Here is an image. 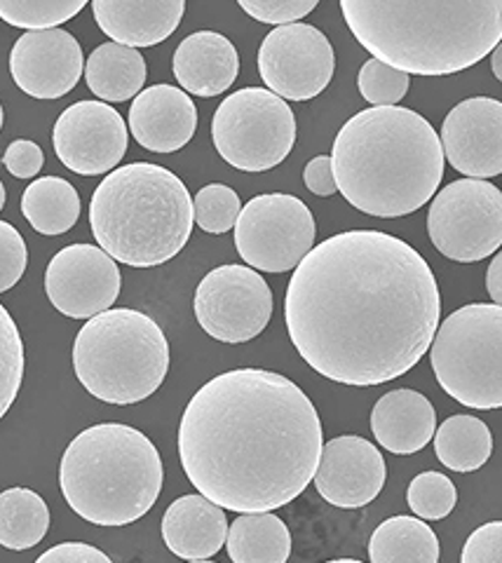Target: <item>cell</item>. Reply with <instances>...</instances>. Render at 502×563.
Returning <instances> with one entry per match:
<instances>
[{
    "instance_id": "6da1fadb",
    "label": "cell",
    "mask_w": 502,
    "mask_h": 563,
    "mask_svg": "<svg viewBox=\"0 0 502 563\" xmlns=\"http://www.w3.org/2000/svg\"><path fill=\"white\" fill-rule=\"evenodd\" d=\"M439 287L404 240L348 231L315 244L287 287L293 347L328 380L383 385L419 364L437 336Z\"/></svg>"
},
{
    "instance_id": "7a4b0ae2",
    "label": "cell",
    "mask_w": 502,
    "mask_h": 563,
    "mask_svg": "<svg viewBox=\"0 0 502 563\" xmlns=\"http://www.w3.org/2000/svg\"><path fill=\"white\" fill-rule=\"evenodd\" d=\"M322 420L301 387L266 368L204 383L179 426V457L200 496L237 515L272 512L315 479Z\"/></svg>"
},
{
    "instance_id": "3957f363",
    "label": "cell",
    "mask_w": 502,
    "mask_h": 563,
    "mask_svg": "<svg viewBox=\"0 0 502 563\" xmlns=\"http://www.w3.org/2000/svg\"><path fill=\"white\" fill-rule=\"evenodd\" d=\"M341 196L378 219L413 214L444 179L442 139L411 109L388 106L353 115L332 148Z\"/></svg>"
},
{
    "instance_id": "277c9868",
    "label": "cell",
    "mask_w": 502,
    "mask_h": 563,
    "mask_svg": "<svg viewBox=\"0 0 502 563\" xmlns=\"http://www.w3.org/2000/svg\"><path fill=\"white\" fill-rule=\"evenodd\" d=\"M373 59L406 76H454L500 45L502 0H343Z\"/></svg>"
},
{
    "instance_id": "5b68a950",
    "label": "cell",
    "mask_w": 502,
    "mask_h": 563,
    "mask_svg": "<svg viewBox=\"0 0 502 563\" xmlns=\"http://www.w3.org/2000/svg\"><path fill=\"white\" fill-rule=\"evenodd\" d=\"M193 198L175 172L153 163L113 169L90 202L97 244L130 268H155L175 258L193 233Z\"/></svg>"
},
{
    "instance_id": "8992f818",
    "label": "cell",
    "mask_w": 502,
    "mask_h": 563,
    "mask_svg": "<svg viewBox=\"0 0 502 563\" xmlns=\"http://www.w3.org/2000/svg\"><path fill=\"white\" fill-rule=\"evenodd\" d=\"M165 470L150 439L123 422L82 430L64 451L59 486L68 507L94 526H130L160 498Z\"/></svg>"
},
{
    "instance_id": "52a82bcc",
    "label": "cell",
    "mask_w": 502,
    "mask_h": 563,
    "mask_svg": "<svg viewBox=\"0 0 502 563\" xmlns=\"http://www.w3.org/2000/svg\"><path fill=\"white\" fill-rule=\"evenodd\" d=\"M74 368L92 397L130 407L165 383L169 343L153 317L132 308H111L78 331Z\"/></svg>"
},
{
    "instance_id": "ba28073f",
    "label": "cell",
    "mask_w": 502,
    "mask_h": 563,
    "mask_svg": "<svg viewBox=\"0 0 502 563\" xmlns=\"http://www.w3.org/2000/svg\"><path fill=\"white\" fill-rule=\"evenodd\" d=\"M442 390L467 409H502V308L472 303L451 312L430 345Z\"/></svg>"
},
{
    "instance_id": "9c48e42d",
    "label": "cell",
    "mask_w": 502,
    "mask_h": 563,
    "mask_svg": "<svg viewBox=\"0 0 502 563\" xmlns=\"http://www.w3.org/2000/svg\"><path fill=\"white\" fill-rule=\"evenodd\" d=\"M219 155L239 172L282 165L297 144V118L289 103L264 87H245L219 103L212 120Z\"/></svg>"
},
{
    "instance_id": "30bf717a",
    "label": "cell",
    "mask_w": 502,
    "mask_h": 563,
    "mask_svg": "<svg viewBox=\"0 0 502 563\" xmlns=\"http://www.w3.org/2000/svg\"><path fill=\"white\" fill-rule=\"evenodd\" d=\"M315 217L303 200L287 192L252 198L235 223V246L254 271L287 273L315 250Z\"/></svg>"
},
{
    "instance_id": "8fae6325",
    "label": "cell",
    "mask_w": 502,
    "mask_h": 563,
    "mask_svg": "<svg viewBox=\"0 0 502 563\" xmlns=\"http://www.w3.org/2000/svg\"><path fill=\"white\" fill-rule=\"evenodd\" d=\"M427 233L435 250L456 263L493 256L502 244V190L479 179L448 184L430 205Z\"/></svg>"
},
{
    "instance_id": "7c38bea8",
    "label": "cell",
    "mask_w": 502,
    "mask_h": 563,
    "mask_svg": "<svg viewBox=\"0 0 502 563\" xmlns=\"http://www.w3.org/2000/svg\"><path fill=\"white\" fill-rule=\"evenodd\" d=\"M196 317L207 336L221 343H247L264 333L272 317V291L254 268L219 266L196 289Z\"/></svg>"
},
{
    "instance_id": "4fadbf2b",
    "label": "cell",
    "mask_w": 502,
    "mask_h": 563,
    "mask_svg": "<svg viewBox=\"0 0 502 563\" xmlns=\"http://www.w3.org/2000/svg\"><path fill=\"white\" fill-rule=\"evenodd\" d=\"M336 70V55L326 35L310 24L272 29L258 49V74L280 99L320 97Z\"/></svg>"
},
{
    "instance_id": "5bb4252c",
    "label": "cell",
    "mask_w": 502,
    "mask_h": 563,
    "mask_svg": "<svg viewBox=\"0 0 502 563\" xmlns=\"http://www.w3.org/2000/svg\"><path fill=\"white\" fill-rule=\"evenodd\" d=\"M118 263L94 244H68L52 256L45 271L49 303L71 320L92 317L113 308L120 296Z\"/></svg>"
},
{
    "instance_id": "9a60e30c",
    "label": "cell",
    "mask_w": 502,
    "mask_h": 563,
    "mask_svg": "<svg viewBox=\"0 0 502 563\" xmlns=\"http://www.w3.org/2000/svg\"><path fill=\"white\" fill-rule=\"evenodd\" d=\"M130 144L123 115L103 101H78L57 118L52 146L66 169L99 176L118 169Z\"/></svg>"
},
{
    "instance_id": "2e32d148",
    "label": "cell",
    "mask_w": 502,
    "mask_h": 563,
    "mask_svg": "<svg viewBox=\"0 0 502 563\" xmlns=\"http://www.w3.org/2000/svg\"><path fill=\"white\" fill-rule=\"evenodd\" d=\"M10 74L33 99H62L85 76L82 47L64 29L26 31L10 52Z\"/></svg>"
},
{
    "instance_id": "e0dca14e",
    "label": "cell",
    "mask_w": 502,
    "mask_h": 563,
    "mask_svg": "<svg viewBox=\"0 0 502 563\" xmlns=\"http://www.w3.org/2000/svg\"><path fill=\"white\" fill-rule=\"evenodd\" d=\"M442 148L451 167L470 179L487 181L502 174V101L465 99L442 125Z\"/></svg>"
},
{
    "instance_id": "ac0fdd59",
    "label": "cell",
    "mask_w": 502,
    "mask_h": 563,
    "mask_svg": "<svg viewBox=\"0 0 502 563\" xmlns=\"http://www.w3.org/2000/svg\"><path fill=\"white\" fill-rule=\"evenodd\" d=\"M386 479L383 453L365 437H336L324 444L315 488L326 503L341 509H359L380 496Z\"/></svg>"
},
{
    "instance_id": "d6986e66",
    "label": "cell",
    "mask_w": 502,
    "mask_h": 563,
    "mask_svg": "<svg viewBox=\"0 0 502 563\" xmlns=\"http://www.w3.org/2000/svg\"><path fill=\"white\" fill-rule=\"evenodd\" d=\"M198 130V109L181 87L153 85L132 101L130 132L153 153L181 151Z\"/></svg>"
},
{
    "instance_id": "ffe728a7",
    "label": "cell",
    "mask_w": 502,
    "mask_h": 563,
    "mask_svg": "<svg viewBox=\"0 0 502 563\" xmlns=\"http://www.w3.org/2000/svg\"><path fill=\"white\" fill-rule=\"evenodd\" d=\"M99 29L125 47H150L167 41L183 20V0H94Z\"/></svg>"
},
{
    "instance_id": "44dd1931",
    "label": "cell",
    "mask_w": 502,
    "mask_h": 563,
    "mask_svg": "<svg viewBox=\"0 0 502 563\" xmlns=\"http://www.w3.org/2000/svg\"><path fill=\"white\" fill-rule=\"evenodd\" d=\"M175 78L186 95L219 97L228 90L239 74V57L235 45L216 31H198L175 52Z\"/></svg>"
},
{
    "instance_id": "7402d4cb",
    "label": "cell",
    "mask_w": 502,
    "mask_h": 563,
    "mask_svg": "<svg viewBox=\"0 0 502 563\" xmlns=\"http://www.w3.org/2000/svg\"><path fill=\"white\" fill-rule=\"evenodd\" d=\"M371 432L376 442L394 455L419 453L437 432L435 407L425 395L400 387L376 401Z\"/></svg>"
},
{
    "instance_id": "603a6c76",
    "label": "cell",
    "mask_w": 502,
    "mask_h": 563,
    "mask_svg": "<svg viewBox=\"0 0 502 563\" xmlns=\"http://www.w3.org/2000/svg\"><path fill=\"white\" fill-rule=\"evenodd\" d=\"M163 538L169 552L179 559L207 561L226 544V512L204 496H181L167 507Z\"/></svg>"
},
{
    "instance_id": "cb8c5ba5",
    "label": "cell",
    "mask_w": 502,
    "mask_h": 563,
    "mask_svg": "<svg viewBox=\"0 0 502 563\" xmlns=\"http://www.w3.org/2000/svg\"><path fill=\"white\" fill-rule=\"evenodd\" d=\"M85 80L101 101H130L142 95L146 82V59L138 49L103 43L85 62Z\"/></svg>"
},
{
    "instance_id": "d4e9b609",
    "label": "cell",
    "mask_w": 502,
    "mask_h": 563,
    "mask_svg": "<svg viewBox=\"0 0 502 563\" xmlns=\"http://www.w3.org/2000/svg\"><path fill=\"white\" fill-rule=\"evenodd\" d=\"M226 548L233 563H287L291 533L272 512L239 515L228 528Z\"/></svg>"
},
{
    "instance_id": "484cf974",
    "label": "cell",
    "mask_w": 502,
    "mask_h": 563,
    "mask_svg": "<svg viewBox=\"0 0 502 563\" xmlns=\"http://www.w3.org/2000/svg\"><path fill=\"white\" fill-rule=\"evenodd\" d=\"M371 563H439V540L415 517H392L369 540Z\"/></svg>"
},
{
    "instance_id": "4316f807",
    "label": "cell",
    "mask_w": 502,
    "mask_h": 563,
    "mask_svg": "<svg viewBox=\"0 0 502 563\" xmlns=\"http://www.w3.org/2000/svg\"><path fill=\"white\" fill-rule=\"evenodd\" d=\"M22 214L33 231L64 235L80 219V196L62 176H43L24 190Z\"/></svg>"
},
{
    "instance_id": "83f0119b",
    "label": "cell",
    "mask_w": 502,
    "mask_h": 563,
    "mask_svg": "<svg viewBox=\"0 0 502 563\" xmlns=\"http://www.w3.org/2000/svg\"><path fill=\"white\" fill-rule=\"evenodd\" d=\"M435 453L446 470L477 472L489 463L493 437L477 416H451L435 432Z\"/></svg>"
},
{
    "instance_id": "f1b7e54d",
    "label": "cell",
    "mask_w": 502,
    "mask_h": 563,
    "mask_svg": "<svg viewBox=\"0 0 502 563\" xmlns=\"http://www.w3.org/2000/svg\"><path fill=\"white\" fill-rule=\"evenodd\" d=\"M49 509L36 490L14 486L0 493V544L5 550H31L47 536Z\"/></svg>"
},
{
    "instance_id": "f546056e",
    "label": "cell",
    "mask_w": 502,
    "mask_h": 563,
    "mask_svg": "<svg viewBox=\"0 0 502 563\" xmlns=\"http://www.w3.org/2000/svg\"><path fill=\"white\" fill-rule=\"evenodd\" d=\"M85 8V0H0V20L29 31H49Z\"/></svg>"
},
{
    "instance_id": "4dcf8cb0",
    "label": "cell",
    "mask_w": 502,
    "mask_h": 563,
    "mask_svg": "<svg viewBox=\"0 0 502 563\" xmlns=\"http://www.w3.org/2000/svg\"><path fill=\"white\" fill-rule=\"evenodd\" d=\"M24 341L12 314L0 303V420L12 409L24 380Z\"/></svg>"
},
{
    "instance_id": "1f68e13d",
    "label": "cell",
    "mask_w": 502,
    "mask_h": 563,
    "mask_svg": "<svg viewBox=\"0 0 502 563\" xmlns=\"http://www.w3.org/2000/svg\"><path fill=\"white\" fill-rule=\"evenodd\" d=\"M406 503L415 517L439 521L454 512L458 503V490L444 472H421L409 484Z\"/></svg>"
},
{
    "instance_id": "d6a6232c",
    "label": "cell",
    "mask_w": 502,
    "mask_h": 563,
    "mask_svg": "<svg viewBox=\"0 0 502 563\" xmlns=\"http://www.w3.org/2000/svg\"><path fill=\"white\" fill-rule=\"evenodd\" d=\"M242 211L239 196L223 184H210L198 190L193 198V214L196 223L202 228L204 233L223 235L235 228Z\"/></svg>"
},
{
    "instance_id": "836d02e7",
    "label": "cell",
    "mask_w": 502,
    "mask_h": 563,
    "mask_svg": "<svg viewBox=\"0 0 502 563\" xmlns=\"http://www.w3.org/2000/svg\"><path fill=\"white\" fill-rule=\"evenodd\" d=\"M357 87L373 109H388V106H397L406 97L411 78L383 62L369 59L359 68Z\"/></svg>"
},
{
    "instance_id": "e575fe53",
    "label": "cell",
    "mask_w": 502,
    "mask_h": 563,
    "mask_svg": "<svg viewBox=\"0 0 502 563\" xmlns=\"http://www.w3.org/2000/svg\"><path fill=\"white\" fill-rule=\"evenodd\" d=\"M239 8L245 10L252 20L275 24L280 29L289 24H299V20H303V16H308L317 8V0H239Z\"/></svg>"
},
{
    "instance_id": "d590c367",
    "label": "cell",
    "mask_w": 502,
    "mask_h": 563,
    "mask_svg": "<svg viewBox=\"0 0 502 563\" xmlns=\"http://www.w3.org/2000/svg\"><path fill=\"white\" fill-rule=\"evenodd\" d=\"M29 252L20 231L8 221H0V294L10 291L26 273Z\"/></svg>"
},
{
    "instance_id": "8d00e7d4",
    "label": "cell",
    "mask_w": 502,
    "mask_h": 563,
    "mask_svg": "<svg viewBox=\"0 0 502 563\" xmlns=\"http://www.w3.org/2000/svg\"><path fill=\"white\" fill-rule=\"evenodd\" d=\"M460 563H502V521H489L479 526L467 538Z\"/></svg>"
},
{
    "instance_id": "74e56055",
    "label": "cell",
    "mask_w": 502,
    "mask_h": 563,
    "mask_svg": "<svg viewBox=\"0 0 502 563\" xmlns=\"http://www.w3.org/2000/svg\"><path fill=\"white\" fill-rule=\"evenodd\" d=\"M3 165L12 176H16V179H33V176L43 169L45 155L36 141L16 139L8 146L3 155Z\"/></svg>"
},
{
    "instance_id": "f35d334b",
    "label": "cell",
    "mask_w": 502,
    "mask_h": 563,
    "mask_svg": "<svg viewBox=\"0 0 502 563\" xmlns=\"http://www.w3.org/2000/svg\"><path fill=\"white\" fill-rule=\"evenodd\" d=\"M36 563H113L107 552L85 542H62L49 548L36 559Z\"/></svg>"
},
{
    "instance_id": "ab89813d",
    "label": "cell",
    "mask_w": 502,
    "mask_h": 563,
    "mask_svg": "<svg viewBox=\"0 0 502 563\" xmlns=\"http://www.w3.org/2000/svg\"><path fill=\"white\" fill-rule=\"evenodd\" d=\"M303 181H305V188L310 192H315V196H320V198L334 196V192L338 190V186H336V176H334L332 155H317V157H313V161L305 165Z\"/></svg>"
},
{
    "instance_id": "60d3db41",
    "label": "cell",
    "mask_w": 502,
    "mask_h": 563,
    "mask_svg": "<svg viewBox=\"0 0 502 563\" xmlns=\"http://www.w3.org/2000/svg\"><path fill=\"white\" fill-rule=\"evenodd\" d=\"M487 289L491 301L502 308V252H498L487 271Z\"/></svg>"
},
{
    "instance_id": "b9f144b4",
    "label": "cell",
    "mask_w": 502,
    "mask_h": 563,
    "mask_svg": "<svg viewBox=\"0 0 502 563\" xmlns=\"http://www.w3.org/2000/svg\"><path fill=\"white\" fill-rule=\"evenodd\" d=\"M491 70H493V76L502 82V41H500V45L491 52Z\"/></svg>"
},
{
    "instance_id": "7bdbcfd3",
    "label": "cell",
    "mask_w": 502,
    "mask_h": 563,
    "mask_svg": "<svg viewBox=\"0 0 502 563\" xmlns=\"http://www.w3.org/2000/svg\"><path fill=\"white\" fill-rule=\"evenodd\" d=\"M5 200H8V196H5V186H3V181H0V211H3Z\"/></svg>"
},
{
    "instance_id": "ee69618b",
    "label": "cell",
    "mask_w": 502,
    "mask_h": 563,
    "mask_svg": "<svg viewBox=\"0 0 502 563\" xmlns=\"http://www.w3.org/2000/svg\"><path fill=\"white\" fill-rule=\"evenodd\" d=\"M326 563H361L357 559H334V561H326Z\"/></svg>"
},
{
    "instance_id": "f6af8a7d",
    "label": "cell",
    "mask_w": 502,
    "mask_h": 563,
    "mask_svg": "<svg viewBox=\"0 0 502 563\" xmlns=\"http://www.w3.org/2000/svg\"><path fill=\"white\" fill-rule=\"evenodd\" d=\"M0 130H3V106H0Z\"/></svg>"
},
{
    "instance_id": "bcb514c9",
    "label": "cell",
    "mask_w": 502,
    "mask_h": 563,
    "mask_svg": "<svg viewBox=\"0 0 502 563\" xmlns=\"http://www.w3.org/2000/svg\"><path fill=\"white\" fill-rule=\"evenodd\" d=\"M190 563H214V561H190Z\"/></svg>"
}]
</instances>
